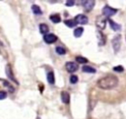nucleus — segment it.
<instances>
[{
    "label": "nucleus",
    "instance_id": "9b49d317",
    "mask_svg": "<svg viewBox=\"0 0 126 119\" xmlns=\"http://www.w3.org/2000/svg\"><path fill=\"white\" fill-rule=\"evenodd\" d=\"M61 99L63 103H69L70 101V95L67 91H61Z\"/></svg>",
    "mask_w": 126,
    "mask_h": 119
},
{
    "label": "nucleus",
    "instance_id": "423d86ee",
    "mask_svg": "<svg viewBox=\"0 0 126 119\" xmlns=\"http://www.w3.org/2000/svg\"><path fill=\"white\" fill-rule=\"evenodd\" d=\"M65 67H66V70L69 73H74L75 71L78 70V64L75 63V62H67L65 64Z\"/></svg>",
    "mask_w": 126,
    "mask_h": 119
},
{
    "label": "nucleus",
    "instance_id": "393cba45",
    "mask_svg": "<svg viewBox=\"0 0 126 119\" xmlns=\"http://www.w3.org/2000/svg\"><path fill=\"white\" fill-rule=\"evenodd\" d=\"M75 4V2L74 1H72V0H69V1H66V6H73Z\"/></svg>",
    "mask_w": 126,
    "mask_h": 119
},
{
    "label": "nucleus",
    "instance_id": "dca6fc26",
    "mask_svg": "<svg viewBox=\"0 0 126 119\" xmlns=\"http://www.w3.org/2000/svg\"><path fill=\"white\" fill-rule=\"evenodd\" d=\"M65 25L67 27H69V28H74V27H76L77 22L75 20H66L65 21Z\"/></svg>",
    "mask_w": 126,
    "mask_h": 119
},
{
    "label": "nucleus",
    "instance_id": "a211bd4d",
    "mask_svg": "<svg viewBox=\"0 0 126 119\" xmlns=\"http://www.w3.org/2000/svg\"><path fill=\"white\" fill-rule=\"evenodd\" d=\"M83 31H84V29H83V28H77V29H75V30H74V35H75L76 37H80V36L82 35Z\"/></svg>",
    "mask_w": 126,
    "mask_h": 119
},
{
    "label": "nucleus",
    "instance_id": "6e6552de",
    "mask_svg": "<svg viewBox=\"0 0 126 119\" xmlns=\"http://www.w3.org/2000/svg\"><path fill=\"white\" fill-rule=\"evenodd\" d=\"M96 27L99 29V30H103L105 28V24H106V21L104 19H102L101 17H98L96 19Z\"/></svg>",
    "mask_w": 126,
    "mask_h": 119
},
{
    "label": "nucleus",
    "instance_id": "f257e3e1",
    "mask_svg": "<svg viewBox=\"0 0 126 119\" xmlns=\"http://www.w3.org/2000/svg\"><path fill=\"white\" fill-rule=\"evenodd\" d=\"M118 85V78L114 75L107 74L97 81V87L101 89H112Z\"/></svg>",
    "mask_w": 126,
    "mask_h": 119
},
{
    "label": "nucleus",
    "instance_id": "6ab92c4d",
    "mask_svg": "<svg viewBox=\"0 0 126 119\" xmlns=\"http://www.w3.org/2000/svg\"><path fill=\"white\" fill-rule=\"evenodd\" d=\"M76 61H77L78 63L85 64V63H87V62H88V59H87V58H85V57H82V56H77V57H76Z\"/></svg>",
    "mask_w": 126,
    "mask_h": 119
},
{
    "label": "nucleus",
    "instance_id": "f03ea898",
    "mask_svg": "<svg viewBox=\"0 0 126 119\" xmlns=\"http://www.w3.org/2000/svg\"><path fill=\"white\" fill-rule=\"evenodd\" d=\"M111 43H112V47H113L114 52H118L119 49H120V46H121V35L120 34L115 35L112 38Z\"/></svg>",
    "mask_w": 126,
    "mask_h": 119
},
{
    "label": "nucleus",
    "instance_id": "412c9836",
    "mask_svg": "<svg viewBox=\"0 0 126 119\" xmlns=\"http://www.w3.org/2000/svg\"><path fill=\"white\" fill-rule=\"evenodd\" d=\"M55 50H56V52H57L58 54H61V55H64V54L66 53V49L63 48V47H61V46H57Z\"/></svg>",
    "mask_w": 126,
    "mask_h": 119
},
{
    "label": "nucleus",
    "instance_id": "1a4fd4ad",
    "mask_svg": "<svg viewBox=\"0 0 126 119\" xmlns=\"http://www.w3.org/2000/svg\"><path fill=\"white\" fill-rule=\"evenodd\" d=\"M108 23H109L110 28H111L113 30H119L121 29V26H120L119 24H117V23L113 22L111 19H108Z\"/></svg>",
    "mask_w": 126,
    "mask_h": 119
},
{
    "label": "nucleus",
    "instance_id": "f3484780",
    "mask_svg": "<svg viewBox=\"0 0 126 119\" xmlns=\"http://www.w3.org/2000/svg\"><path fill=\"white\" fill-rule=\"evenodd\" d=\"M32 12H33V14H35V15H40L42 12H41V9L37 6V5H32Z\"/></svg>",
    "mask_w": 126,
    "mask_h": 119
},
{
    "label": "nucleus",
    "instance_id": "2eb2a0df",
    "mask_svg": "<svg viewBox=\"0 0 126 119\" xmlns=\"http://www.w3.org/2000/svg\"><path fill=\"white\" fill-rule=\"evenodd\" d=\"M49 19L53 22V23H55V24H57V23H59L60 21H61V19H60V16L58 15V14H53V15H50L49 16Z\"/></svg>",
    "mask_w": 126,
    "mask_h": 119
},
{
    "label": "nucleus",
    "instance_id": "aec40b11",
    "mask_svg": "<svg viewBox=\"0 0 126 119\" xmlns=\"http://www.w3.org/2000/svg\"><path fill=\"white\" fill-rule=\"evenodd\" d=\"M98 39H99L98 42H99L100 45H103L105 43V37H104V35L101 32H98Z\"/></svg>",
    "mask_w": 126,
    "mask_h": 119
},
{
    "label": "nucleus",
    "instance_id": "4468645a",
    "mask_svg": "<svg viewBox=\"0 0 126 119\" xmlns=\"http://www.w3.org/2000/svg\"><path fill=\"white\" fill-rule=\"evenodd\" d=\"M82 71L85 72V73H92V74L95 73V69L93 68V67H91V66H83Z\"/></svg>",
    "mask_w": 126,
    "mask_h": 119
},
{
    "label": "nucleus",
    "instance_id": "b1692460",
    "mask_svg": "<svg viewBox=\"0 0 126 119\" xmlns=\"http://www.w3.org/2000/svg\"><path fill=\"white\" fill-rule=\"evenodd\" d=\"M6 96H7V92H6L5 90H1V91H0V100L6 98Z\"/></svg>",
    "mask_w": 126,
    "mask_h": 119
},
{
    "label": "nucleus",
    "instance_id": "f8f14e48",
    "mask_svg": "<svg viewBox=\"0 0 126 119\" xmlns=\"http://www.w3.org/2000/svg\"><path fill=\"white\" fill-rule=\"evenodd\" d=\"M48 30H49V28H48L47 25H45V24H40V25H39V31H40L43 35L47 34V33H48Z\"/></svg>",
    "mask_w": 126,
    "mask_h": 119
},
{
    "label": "nucleus",
    "instance_id": "4be33fe9",
    "mask_svg": "<svg viewBox=\"0 0 126 119\" xmlns=\"http://www.w3.org/2000/svg\"><path fill=\"white\" fill-rule=\"evenodd\" d=\"M77 82H78V77L76 75H72L70 77V83L71 84H76Z\"/></svg>",
    "mask_w": 126,
    "mask_h": 119
},
{
    "label": "nucleus",
    "instance_id": "ddd939ff",
    "mask_svg": "<svg viewBox=\"0 0 126 119\" xmlns=\"http://www.w3.org/2000/svg\"><path fill=\"white\" fill-rule=\"evenodd\" d=\"M46 78H47V82H48L50 85H53V84L55 83V77H54V73H53L52 71L47 73Z\"/></svg>",
    "mask_w": 126,
    "mask_h": 119
},
{
    "label": "nucleus",
    "instance_id": "39448f33",
    "mask_svg": "<svg viewBox=\"0 0 126 119\" xmlns=\"http://www.w3.org/2000/svg\"><path fill=\"white\" fill-rule=\"evenodd\" d=\"M43 39L46 43L50 44V43H53L57 40V36L54 34V33H47L45 35H43Z\"/></svg>",
    "mask_w": 126,
    "mask_h": 119
},
{
    "label": "nucleus",
    "instance_id": "7ed1b4c3",
    "mask_svg": "<svg viewBox=\"0 0 126 119\" xmlns=\"http://www.w3.org/2000/svg\"><path fill=\"white\" fill-rule=\"evenodd\" d=\"M116 13H117V9H114V8L108 6V5H105L102 8V15L104 17H107L108 18V17H111V16L115 15Z\"/></svg>",
    "mask_w": 126,
    "mask_h": 119
},
{
    "label": "nucleus",
    "instance_id": "5701e85b",
    "mask_svg": "<svg viewBox=\"0 0 126 119\" xmlns=\"http://www.w3.org/2000/svg\"><path fill=\"white\" fill-rule=\"evenodd\" d=\"M123 70H124V68L122 67V66H116V67H113V71H115V72H118V73H121V72H123Z\"/></svg>",
    "mask_w": 126,
    "mask_h": 119
},
{
    "label": "nucleus",
    "instance_id": "20e7f679",
    "mask_svg": "<svg viewBox=\"0 0 126 119\" xmlns=\"http://www.w3.org/2000/svg\"><path fill=\"white\" fill-rule=\"evenodd\" d=\"M74 20L77 22V24H81V25H86V24H88V17H87L86 15H84V14H79V15H77Z\"/></svg>",
    "mask_w": 126,
    "mask_h": 119
},
{
    "label": "nucleus",
    "instance_id": "0eeeda50",
    "mask_svg": "<svg viewBox=\"0 0 126 119\" xmlns=\"http://www.w3.org/2000/svg\"><path fill=\"white\" fill-rule=\"evenodd\" d=\"M94 1H91V0H87V1H83L82 2V5L84 7V9L87 11V12H90L94 7Z\"/></svg>",
    "mask_w": 126,
    "mask_h": 119
},
{
    "label": "nucleus",
    "instance_id": "9d476101",
    "mask_svg": "<svg viewBox=\"0 0 126 119\" xmlns=\"http://www.w3.org/2000/svg\"><path fill=\"white\" fill-rule=\"evenodd\" d=\"M5 71H6V74H7V76L9 77V79H11V80H13V81H15V82L17 83V81H16V80H15V78H14L13 72H12V70H11V66H10V64H8V65L6 66V69H5Z\"/></svg>",
    "mask_w": 126,
    "mask_h": 119
}]
</instances>
